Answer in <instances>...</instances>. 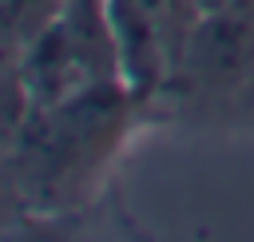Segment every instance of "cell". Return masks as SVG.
<instances>
[{"label":"cell","mask_w":254,"mask_h":242,"mask_svg":"<svg viewBox=\"0 0 254 242\" xmlns=\"http://www.w3.org/2000/svg\"><path fill=\"white\" fill-rule=\"evenodd\" d=\"M4 198H8V186L0 182V214H4Z\"/></svg>","instance_id":"2"},{"label":"cell","mask_w":254,"mask_h":242,"mask_svg":"<svg viewBox=\"0 0 254 242\" xmlns=\"http://www.w3.org/2000/svg\"><path fill=\"white\" fill-rule=\"evenodd\" d=\"M230 8H238V12H246V16H254V0H234Z\"/></svg>","instance_id":"1"}]
</instances>
